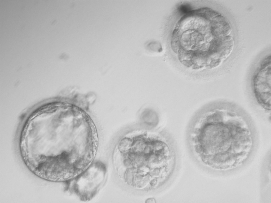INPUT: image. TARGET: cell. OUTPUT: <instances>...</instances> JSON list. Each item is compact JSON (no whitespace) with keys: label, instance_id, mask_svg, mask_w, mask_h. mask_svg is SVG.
<instances>
[{"label":"cell","instance_id":"1","mask_svg":"<svg viewBox=\"0 0 271 203\" xmlns=\"http://www.w3.org/2000/svg\"><path fill=\"white\" fill-rule=\"evenodd\" d=\"M218 13L203 7L188 11L177 22L171 37L173 50L183 63L191 68H212L220 59Z\"/></svg>","mask_w":271,"mask_h":203},{"label":"cell","instance_id":"2","mask_svg":"<svg viewBox=\"0 0 271 203\" xmlns=\"http://www.w3.org/2000/svg\"><path fill=\"white\" fill-rule=\"evenodd\" d=\"M106 174V168L103 163L94 162L84 171L65 182L66 190L81 201H90L102 189Z\"/></svg>","mask_w":271,"mask_h":203},{"label":"cell","instance_id":"3","mask_svg":"<svg viewBox=\"0 0 271 203\" xmlns=\"http://www.w3.org/2000/svg\"><path fill=\"white\" fill-rule=\"evenodd\" d=\"M252 90L258 103L267 109H271L270 56L264 58L255 71L252 80Z\"/></svg>","mask_w":271,"mask_h":203},{"label":"cell","instance_id":"4","mask_svg":"<svg viewBox=\"0 0 271 203\" xmlns=\"http://www.w3.org/2000/svg\"><path fill=\"white\" fill-rule=\"evenodd\" d=\"M156 181L154 179L152 180L150 182V184L152 186H155L156 183Z\"/></svg>","mask_w":271,"mask_h":203},{"label":"cell","instance_id":"5","mask_svg":"<svg viewBox=\"0 0 271 203\" xmlns=\"http://www.w3.org/2000/svg\"><path fill=\"white\" fill-rule=\"evenodd\" d=\"M142 170H143L144 171L146 172H148L149 170L148 168L146 167H144V168H142Z\"/></svg>","mask_w":271,"mask_h":203},{"label":"cell","instance_id":"6","mask_svg":"<svg viewBox=\"0 0 271 203\" xmlns=\"http://www.w3.org/2000/svg\"><path fill=\"white\" fill-rule=\"evenodd\" d=\"M86 142H87V141H86Z\"/></svg>","mask_w":271,"mask_h":203}]
</instances>
